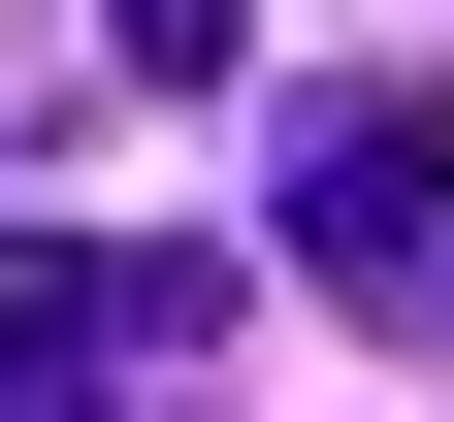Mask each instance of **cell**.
<instances>
[{
	"label": "cell",
	"mask_w": 454,
	"mask_h": 422,
	"mask_svg": "<svg viewBox=\"0 0 454 422\" xmlns=\"http://www.w3.org/2000/svg\"><path fill=\"white\" fill-rule=\"evenodd\" d=\"M293 292H357V325H422L454 292V98H293Z\"/></svg>",
	"instance_id": "obj_1"
},
{
	"label": "cell",
	"mask_w": 454,
	"mask_h": 422,
	"mask_svg": "<svg viewBox=\"0 0 454 422\" xmlns=\"http://www.w3.org/2000/svg\"><path fill=\"white\" fill-rule=\"evenodd\" d=\"M162 357H227V260L130 227V260H33L0 292V422H162Z\"/></svg>",
	"instance_id": "obj_2"
},
{
	"label": "cell",
	"mask_w": 454,
	"mask_h": 422,
	"mask_svg": "<svg viewBox=\"0 0 454 422\" xmlns=\"http://www.w3.org/2000/svg\"><path fill=\"white\" fill-rule=\"evenodd\" d=\"M227 33H260V0H98V66H130V98H227Z\"/></svg>",
	"instance_id": "obj_3"
}]
</instances>
